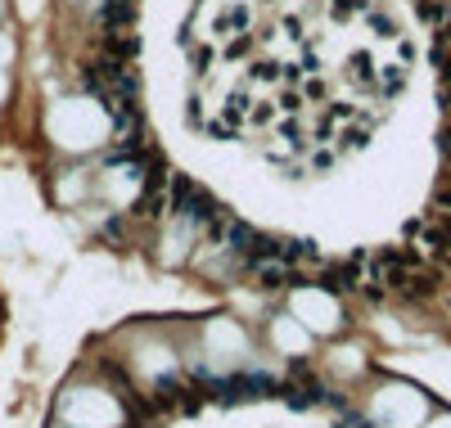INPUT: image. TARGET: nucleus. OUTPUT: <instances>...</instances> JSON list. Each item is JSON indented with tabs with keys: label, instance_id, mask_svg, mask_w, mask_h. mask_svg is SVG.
<instances>
[{
	"label": "nucleus",
	"instance_id": "nucleus-4",
	"mask_svg": "<svg viewBox=\"0 0 451 428\" xmlns=\"http://www.w3.org/2000/svg\"><path fill=\"white\" fill-rule=\"evenodd\" d=\"M136 216H144V221H158V216H163V185L144 190V199L136 203Z\"/></svg>",
	"mask_w": 451,
	"mask_h": 428
},
{
	"label": "nucleus",
	"instance_id": "nucleus-8",
	"mask_svg": "<svg viewBox=\"0 0 451 428\" xmlns=\"http://www.w3.org/2000/svg\"><path fill=\"white\" fill-rule=\"evenodd\" d=\"M239 54H249V36H235V41L226 45V59H239Z\"/></svg>",
	"mask_w": 451,
	"mask_h": 428
},
{
	"label": "nucleus",
	"instance_id": "nucleus-6",
	"mask_svg": "<svg viewBox=\"0 0 451 428\" xmlns=\"http://www.w3.org/2000/svg\"><path fill=\"white\" fill-rule=\"evenodd\" d=\"M365 140H370V127H352L338 136V149H365Z\"/></svg>",
	"mask_w": 451,
	"mask_h": 428
},
{
	"label": "nucleus",
	"instance_id": "nucleus-2",
	"mask_svg": "<svg viewBox=\"0 0 451 428\" xmlns=\"http://www.w3.org/2000/svg\"><path fill=\"white\" fill-rule=\"evenodd\" d=\"M253 271H258V284H262L266 293H280V289L289 284V271H285L280 262H258Z\"/></svg>",
	"mask_w": 451,
	"mask_h": 428
},
{
	"label": "nucleus",
	"instance_id": "nucleus-9",
	"mask_svg": "<svg viewBox=\"0 0 451 428\" xmlns=\"http://www.w3.org/2000/svg\"><path fill=\"white\" fill-rule=\"evenodd\" d=\"M312 167H316V171H330V167H334V154H330V149H316Z\"/></svg>",
	"mask_w": 451,
	"mask_h": 428
},
{
	"label": "nucleus",
	"instance_id": "nucleus-10",
	"mask_svg": "<svg viewBox=\"0 0 451 428\" xmlns=\"http://www.w3.org/2000/svg\"><path fill=\"white\" fill-rule=\"evenodd\" d=\"M185 117H190V122H199V117H203V108H199V100H190V104H185Z\"/></svg>",
	"mask_w": 451,
	"mask_h": 428
},
{
	"label": "nucleus",
	"instance_id": "nucleus-12",
	"mask_svg": "<svg viewBox=\"0 0 451 428\" xmlns=\"http://www.w3.org/2000/svg\"><path fill=\"white\" fill-rule=\"evenodd\" d=\"M443 149H447V158H451V127H447V136H443Z\"/></svg>",
	"mask_w": 451,
	"mask_h": 428
},
{
	"label": "nucleus",
	"instance_id": "nucleus-11",
	"mask_svg": "<svg viewBox=\"0 0 451 428\" xmlns=\"http://www.w3.org/2000/svg\"><path fill=\"white\" fill-rule=\"evenodd\" d=\"M438 64H443V72H447V77H451V45H447L443 54H438Z\"/></svg>",
	"mask_w": 451,
	"mask_h": 428
},
{
	"label": "nucleus",
	"instance_id": "nucleus-5",
	"mask_svg": "<svg viewBox=\"0 0 451 428\" xmlns=\"http://www.w3.org/2000/svg\"><path fill=\"white\" fill-rule=\"evenodd\" d=\"M365 23H370V32L384 36V41H393V36H397V23L388 18V14H379V9H365Z\"/></svg>",
	"mask_w": 451,
	"mask_h": 428
},
{
	"label": "nucleus",
	"instance_id": "nucleus-1",
	"mask_svg": "<svg viewBox=\"0 0 451 428\" xmlns=\"http://www.w3.org/2000/svg\"><path fill=\"white\" fill-rule=\"evenodd\" d=\"M401 86H406V68L401 64H388L375 72V91L384 95V100H393V95H401Z\"/></svg>",
	"mask_w": 451,
	"mask_h": 428
},
{
	"label": "nucleus",
	"instance_id": "nucleus-3",
	"mask_svg": "<svg viewBox=\"0 0 451 428\" xmlns=\"http://www.w3.org/2000/svg\"><path fill=\"white\" fill-rule=\"evenodd\" d=\"M375 72H379V68H375V59L365 54V50H357V54L348 59V77L357 81V86H375Z\"/></svg>",
	"mask_w": 451,
	"mask_h": 428
},
{
	"label": "nucleus",
	"instance_id": "nucleus-7",
	"mask_svg": "<svg viewBox=\"0 0 451 428\" xmlns=\"http://www.w3.org/2000/svg\"><path fill=\"white\" fill-rule=\"evenodd\" d=\"M370 0H334V18H352V14H365Z\"/></svg>",
	"mask_w": 451,
	"mask_h": 428
}]
</instances>
